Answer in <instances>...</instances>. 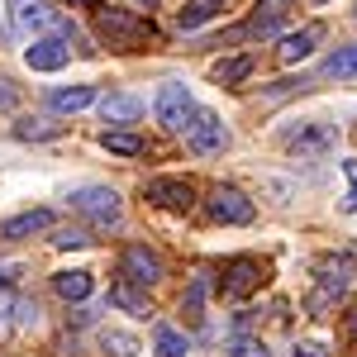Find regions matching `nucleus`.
<instances>
[{"mask_svg":"<svg viewBox=\"0 0 357 357\" xmlns=\"http://www.w3.org/2000/svg\"><path fill=\"white\" fill-rule=\"evenodd\" d=\"M143 5H153V0H143Z\"/></svg>","mask_w":357,"mask_h":357,"instance_id":"obj_37","label":"nucleus"},{"mask_svg":"<svg viewBox=\"0 0 357 357\" xmlns=\"http://www.w3.org/2000/svg\"><path fill=\"white\" fill-rule=\"evenodd\" d=\"M333 143H338V129L324 124V119H310V124H301V129L286 134V148H291L296 158H324V153H333Z\"/></svg>","mask_w":357,"mask_h":357,"instance_id":"obj_5","label":"nucleus"},{"mask_svg":"<svg viewBox=\"0 0 357 357\" xmlns=\"http://www.w3.org/2000/svg\"><path fill=\"white\" fill-rule=\"evenodd\" d=\"M86 243H91L86 229H57L53 234V248H86Z\"/></svg>","mask_w":357,"mask_h":357,"instance_id":"obj_26","label":"nucleus"},{"mask_svg":"<svg viewBox=\"0 0 357 357\" xmlns=\"http://www.w3.org/2000/svg\"><path fill=\"white\" fill-rule=\"evenodd\" d=\"M348 333H353V338H357V310H353V314H348Z\"/></svg>","mask_w":357,"mask_h":357,"instance_id":"obj_34","label":"nucleus"},{"mask_svg":"<svg viewBox=\"0 0 357 357\" xmlns=\"http://www.w3.org/2000/svg\"><path fill=\"white\" fill-rule=\"evenodd\" d=\"M0 105H15V91H10V82H0Z\"/></svg>","mask_w":357,"mask_h":357,"instance_id":"obj_33","label":"nucleus"},{"mask_svg":"<svg viewBox=\"0 0 357 357\" xmlns=\"http://www.w3.org/2000/svg\"><path fill=\"white\" fill-rule=\"evenodd\" d=\"M186 134H191V148H195V153H205V158L229 148V129H224V119L215 110H195V119H191Z\"/></svg>","mask_w":357,"mask_h":357,"instance_id":"obj_8","label":"nucleus"},{"mask_svg":"<svg viewBox=\"0 0 357 357\" xmlns=\"http://www.w3.org/2000/svg\"><path fill=\"white\" fill-rule=\"evenodd\" d=\"M348 276H353V262H333V257H324L319 262V281H324V291H348Z\"/></svg>","mask_w":357,"mask_h":357,"instance_id":"obj_21","label":"nucleus"},{"mask_svg":"<svg viewBox=\"0 0 357 357\" xmlns=\"http://www.w3.org/2000/svg\"><path fill=\"white\" fill-rule=\"evenodd\" d=\"M248 72H252V57L243 53V57H224V62H215V72H210V77H215L220 86H238Z\"/></svg>","mask_w":357,"mask_h":357,"instance_id":"obj_20","label":"nucleus"},{"mask_svg":"<svg viewBox=\"0 0 357 357\" xmlns=\"http://www.w3.org/2000/svg\"><path fill=\"white\" fill-rule=\"evenodd\" d=\"M262 281H267V267H262L257 257H229L220 286H224L229 301H243V296H252V291H262Z\"/></svg>","mask_w":357,"mask_h":357,"instance_id":"obj_4","label":"nucleus"},{"mask_svg":"<svg viewBox=\"0 0 357 357\" xmlns=\"http://www.w3.org/2000/svg\"><path fill=\"white\" fill-rule=\"evenodd\" d=\"M296 357H329L324 343H296Z\"/></svg>","mask_w":357,"mask_h":357,"instance_id":"obj_32","label":"nucleus"},{"mask_svg":"<svg viewBox=\"0 0 357 357\" xmlns=\"http://www.w3.org/2000/svg\"><path fill=\"white\" fill-rule=\"evenodd\" d=\"M100 114H105V124H134L138 114H143V100L138 96H105Z\"/></svg>","mask_w":357,"mask_h":357,"instance_id":"obj_15","label":"nucleus"},{"mask_svg":"<svg viewBox=\"0 0 357 357\" xmlns=\"http://www.w3.org/2000/svg\"><path fill=\"white\" fill-rule=\"evenodd\" d=\"M72 5H100V0H72Z\"/></svg>","mask_w":357,"mask_h":357,"instance_id":"obj_36","label":"nucleus"},{"mask_svg":"<svg viewBox=\"0 0 357 357\" xmlns=\"http://www.w3.org/2000/svg\"><path fill=\"white\" fill-rule=\"evenodd\" d=\"M158 119H162V129H172V134L191 129L195 100H191V91H186L181 82H167L162 91H158Z\"/></svg>","mask_w":357,"mask_h":357,"instance_id":"obj_3","label":"nucleus"},{"mask_svg":"<svg viewBox=\"0 0 357 357\" xmlns=\"http://www.w3.org/2000/svg\"><path fill=\"white\" fill-rule=\"evenodd\" d=\"M224 10V0H186V10H176V29H200V24H210L215 15Z\"/></svg>","mask_w":357,"mask_h":357,"instance_id":"obj_16","label":"nucleus"},{"mask_svg":"<svg viewBox=\"0 0 357 357\" xmlns=\"http://www.w3.org/2000/svg\"><path fill=\"white\" fill-rule=\"evenodd\" d=\"M5 5H10V24L20 29V33H33V29H43L53 20L48 0H5Z\"/></svg>","mask_w":357,"mask_h":357,"instance_id":"obj_12","label":"nucleus"},{"mask_svg":"<svg viewBox=\"0 0 357 357\" xmlns=\"http://www.w3.org/2000/svg\"><path fill=\"white\" fill-rule=\"evenodd\" d=\"M100 353L105 357H138L143 343H138L134 333H124V329H100Z\"/></svg>","mask_w":357,"mask_h":357,"instance_id":"obj_18","label":"nucleus"},{"mask_svg":"<svg viewBox=\"0 0 357 357\" xmlns=\"http://www.w3.org/2000/svg\"><path fill=\"white\" fill-rule=\"evenodd\" d=\"M86 105H96V86H62V91H53L57 114H77V110H86Z\"/></svg>","mask_w":357,"mask_h":357,"instance_id":"obj_17","label":"nucleus"},{"mask_svg":"<svg viewBox=\"0 0 357 357\" xmlns=\"http://www.w3.org/2000/svg\"><path fill=\"white\" fill-rule=\"evenodd\" d=\"M110 301H114V305H129V310H138V314L148 310V305H143V296H134V291H129V281H119V286H114Z\"/></svg>","mask_w":357,"mask_h":357,"instance_id":"obj_27","label":"nucleus"},{"mask_svg":"<svg viewBox=\"0 0 357 357\" xmlns=\"http://www.w3.org/2000/svg\"><path fill=\"white\" fill-rule=\"evenodd\" d=\"M324 38V24H305L301 33H286L281 38V62L286 67H296V62H305V57L314 53V43Z\"/></svg>","mask_w":357,"mask_h":357,"instance_id":"obj_13","label":"nucleus"},{"mask_svg":"<svg viewBox=\"0 0 357 357\" xmlns=\"http://www.w3.org/2000/svg\"><path fill=\"white\" fill-rule=\"evenodd\" d=\"M153 348H158V357H186V338L172 329V324H158L153 329Z\"/></svg>","mask_w":357,"mask_h":357,"instance_id":"obj_22","label":"nucleus"},{"mask_svg":"<svg viewBox=\"0 0 357 357\" xmlns=\"http://www.w3.org/2000/svg\"><path fill=\"white\" fill-rule=\"evenodd\" d=\"M53 291L62 301H86V296H91V272H57Z\"/></svg>","mask_w":357,"mask_h":357,"instance_id":"obj_19","label":"nucleus"},{"mask_svg":"<svg viewBox=\"0 0 357 357\" xmlns=\"http://www.w3.org/2000/svg\"><path fill=\"white\" fill-rule=\"evenodd\" d=\"M20 276H24V267H20V262H5V267H0V291L20 286Z\"/></svg>","mask_w":357,"mask_h":357,"instance_id":"obj_31","label":"nucleus"},{"mask_svg":"<svg viewBox=\"0 0 357 357\" xmlns=\"http://www.w3.org/2000/svg\"><path fill=\"white\" fill-rule=\"evenodd\" d=\"M343 176H348V200H343V210L353 215V210H357V158L343 162Z\"/></svg>","mask_w":357,"mask_h":357,"instance_id":"obj_29","label":"nucleus"},{"mask_svg":"<svg viewBox=\"0 0 357 357\" xmlns=\"http://www.w3.org/2000/svg\"><path fill=\"white\" fill-rule=\"evenodd\" d=\"M38 324V305L24 296H0V338L15 329H33Z\"/></svg>","mask_w":357,"mask_h":357,"instance_id":"obj_10","label":"nucleus"},{"mask_svg":"<svg viewBox=\"0 0 357 357\" xmlns=\"http://www.w3.org/2000/svg\"><path fill=\"white\" fill-rule=\"evenodd\" d=\"M67 43L62 38H33L24 48V62L33 67V72H57V67H67Z\"/></svg>","mask_w":357,"mask_h":357,"instance_id":"obj_11","label":"nucleus"},{"mask_svg":"<svg viewBox=\"0 0 357 357\" xmlns=\"http://www.w3.org/2000/svg\"><path fill=\"white\" fill-rule=\"evenodd\" d=\"M72 210L86 215L91 224H100V229H114L119 215H124V205H119V195L110 186H82V191L72 195Z\"/></svg>","mask_w":357,"mask_h":357,"instance_id":"obj_2","label":"nucleus"},{"mask_svg":"<svg viewBox=\"0 0 357 357\" xmlns=\"http://www.w3.org/2000/svg\"><path fill=\"white\" fill-rule=\"evenodd\" d=\"M62 124H48V119H20L15 124V138H57Z\"/></svg>","mask_w":357,"mask_h":357,"instance_id":"obj_25","label":"nucleus"},{"mask_svg":"<svg viewBox=\"0 0 357 357\" xmlns=\"http://www.w3.org/2000/svg\"><path fill=\"white\" fill-rule=\"evenodd\" d=\"M43 229H53V210H24V215H15V220L0 224V238H29V234H43Z\"/></svg>","mask_w":357,"mask_h":357,"instance_id":"obj_14","label":"nucleus"},{"mask_svg":"<svg viewBox=\"0 0 357 357\" xmlns=\"http://www.w3.org/2000/svg\"><path fill=\"white\" fill-rule=\"evenodd\" d=\"M229 357H272V353H267V343H257V338H238V343L229 348Z\"/></svg>","mask_w":357,"mask_h":357,"instance_id":"obj_28","label":"nucleus"},{"mask_svg":"<svg viewBox=\"0 0 357 357\" xmlns=\"http://www.w3.org/2000/svg\"><path fill=\"white\" fill-rule=\"evenodd\" d=\"M205 215L215 224H248L257 210H252V200H248L238 186H220V191L205 200Z\"/></svg>","mask_w":357,"mask_h":357,"instance_id":"obj_7","label":"nucleus"},{"mask_svg":"<svg viewBox=\"0 0 357 357\" xmlns=\"http://www.w3.org/2000/svg\"><path fill=\"white\" fill-rule=\"evenodd\" d=\"M100 143H105L110 153H119V158H138V153H143V138L138 134H119V129H105Z\"/></svg>","mask_w":357,"mask_h":357,"instance_id":"obj_24","label":"nucleus"},{"mask_svg":"<svg viewBox=\"0 0 357 357\" xmlns=\"http://www.w3.org/2000/svg\"><path fill=\"white\" fill-rule=\"evenodd\" d=\"M119 276L129 281V286H158L162 281V257L153 252V248H124V257H119Z\"/></svg>","mask_w":357,"mask_h":357,"instance_id":"obj_6","label":"nucleus"},{"mask_svg":"<svg viewBox=\"0 0 357 357\" xmlns=\"http://www.w3.org/2000/svg\"><path fill=\"white\" fill-rule=\"evenodd\" d=\"M200 305H205V281H195V286H191V296L181 301V310H186L191 319H200Z\"/></svg>","mask_w":357,"mask_h":357,"instance_id":"obj_30","label":"nucleus"},{"mask_svg":"<svg viewBox=\"0 0 357 357\" xmlns=\"http://www.w3.org/2000/svg\"><path fill=\"white\" fill-rule=\"evenodd\" d=\"M148 200L162 205V210H191L195 205V186L181 181V176H158V181H148Z\"/></svg>","mask_w":357,"mask_h":357,"instance_id":"obj_9","label":"nucleus"},{"mask_svg":"<svg viewBox=\"0 0 357 357\" xmlns=\"http://www.w3.org/2000/svg\"><path fill=\"white\" fill-rule=\"evenodd\" d=\"M96 24H100V33L110 38L114 48H143V43H153V38H158L153 20L129 15V10H96Z\"/></svg>","mask_w":357,"mask_h":357,"instance_id":"obj_1","label":"nucleus"},{"mask_svg":"<svg viewBox=\"0 0 357 357\" xmlns=\"http://www.w3.org/2000/svg\"><path fill=\"white\" fill-rule=\"evenodd\" d=\"M324 77H357V43L324 57Z\"/></svg>","mask_w":357,"mask_h":357,"instance_id":"obj_23","label":"nucleus"},{"mask_svg":"<svg viewBox=\"0 0 357 357\" xmlns=\"http://www.w3.org/2000/svg\"><path fill=\"white\" fill-rule=\"evenodd\" d=\"M262 5H276V10H281V5H291V0H262Z\"/></svg>","mask_w":357,"mask_h":357,"instance_id":"obj_35","label":"nucleus"}]
</instances>
